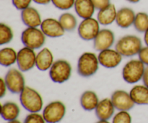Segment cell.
Returning a JSON list of instances; mask_svg holds the SVG:
<instances>
[{
	"mask_svg": "<svg viewBox=\"0 0 148 123\" xmlns=\"http://www.w3.org/2000/svg\"><path fill=\"white\" fill-rule=\"evenodd\" d=\"M143 48L141 39L136 35H125L116 44L115 49L123 56L130 58L138 55Z\"/></svg>",
	"mask_w": 148,
	"mask_h": 123,
	"instance_id": "1",
	"label": "cell"
},
{
	"mask_svg": "<svg viewBox=\"0 0 148 123\" xmlns=\"http://www.w3.org/2000/svg\"><path fill=\"white\" fill-rule=\"evenodd\" d=\"M20 101L23 108L30 113L39 112L43 108V102L40 94L28 86H25L20 94Z\"/></svg>",
	"mask_w": 148,
	"mask_h": 123,
	"instance_id": "2",
	"label": "cell"
},
{
	"mask_svg": "<svg viewBox=\"0 0 148 123\" xmlns=\"http://www.w3.org/2000/svg\"><path fill=\"white\" fill-rule=\"evenodd\" d=\"M98 58L94 53L85 52L79 56L77 62V73L82 77L93 76L99 69Z\"/></svg>",
	"mask_w": 148,
	"mask_h": 123,
	"instance_id": "3",
	"label": "cell"
},
{
	"mask_svg": "<svg viewBox=\"0 0 148 123\" xmlns=\"http://www.w3.org/2000/svg\"><path fill=\"white\" fill-rule=\"evenodd\" d=\"M145 65L140 59H132L127 62L122 69V76L127 83L132 84L143 80Z\"/></svg>",
	"mask_w": 148,
	"mask_h": 123,
	"instance_id": "4",
	"label": "cell"
},
{
	"mask_svg": "<svg viewBox=\"0 0 148 123\" xmlns=\"http://www.w3.org/2000/svg\"><path fill=\"white\" fill-rule=\"evenodd\" d=\"M21 41L25 47L38 50L43 46L46 42V35L41 29L38 27H27L21 34Z\"/></svg>",
	"mask_w": 148,
	"mask_h": 123,
	"instance_id": "5",
	"label": "cell"
},
{
	"mask_svg": "<svg viewBox=\"0 0 148 123\" xmlns=\"http://www.w3.org/2000/svg\"><path fill=\"white\" fill-rule=\"evenodd\" d=\"M72 70V66L67 60L59 59L54 61L49 69V76L54 83L63 84L70 79Z\"/></svg>",
	"mask_w": 148,
	"mask_h": 123,
	"instance_id": "6",
	"label": "cell"
},
{
	"mask_svg": "<svg viewBox=\"0 0 148 123\" xmlns=\"http://www.w3.org/2000/svg\"><path fill=\"white\" fill-rule=\"evenodd\" d=\"M66 114V107L60 101H54L48 104L43 111V118L46 123H59Z\"/></svg>",
	"mask_w": 148,
	"mask_h": 123,
	"instance_id": "7",
	"label": "cell"
},
{
	"mask_svg": "<svg viewBox=\"0 0 148 123\" xmlns=\"http://www.w3.org/2000/svg\"><path fill=\"white\" fill-rule=\"evenodd\" d=\"M100 24L98 20L93 17L84 19L78 26L77 31L79 37L86 41L93 40L101 30Z\"/></svg>",
	"mask_w": 148,
	"mask_h": 123,
	"instance_id": "8",
	"label": "cell"
},
{
	"mask_svg": "<svg viewBox=\"0 0 148 123\" xmlns=\"http://www.w3.org/2000/svg\"><path fill=\"white\" fill-rule=\"evenodd\" d=\"M7 89L12 94H20L25 87L24 76L20 70L11 69L7 72L4 77Z\"/></svg>",
	"mask_w": 148,
	"mask_h": 123,
	"instance_id": "9",
	"label": "cell"
},
{
	"mask_svg": "<svg viewBox=\"0 0 148 123\" xmlns=\"http://www.w3.org/2000/svg\"><path fill=\"white\" fill-rule=\"evenodd\" d=\"M36 63V54L34 50L24 47L17 52V64L19 70L27 72L33 69Z\"/></svg>",
	"mask_w": 148,
	"mask_h": 123,
	"instance_id": "10",
	"label": "cell"
},
{
	"mask_svg": "<svg viewBox=\"0 0 148 123\" xmlns=\"http://www.w3.org/2000/svg\"><path fill=\"white\" fill-rule=\"evenodd\" d=\"M98 58L100 65L106 69H114L121 63L123 56L116 49L109 48L99 52Z\"/></svg>",
	"mask_w": 148,
	"mask_h": 123,
	"instance_id": "11",
	"label": "cell"
},
{
	"mask_svg": "<svg viewBox=\"0 0 148 123\" xmlns=\"http://www.w3.org/2000/svg\"><path fill=\"white\" fill-rule=\"evenodd\" d=\"M116 109L119 111H130L135 105L130 93L124 90H117L112 94L111 97Z\"/></svg>",
	"mask_w": 148,
	"mask_h": 123,
	"instance_id": "12",
	"label": "cell"
},
{
	"mask_svg": "<svg viewBox=\"0 0 148 123\" xmlns=\"http://www.w3.org/2000/svg\"><path fill=\"white\" fill-rule=\"evenodd\" d=\"M115 42V36L109 29H102L93 40V48L97 51L111 48Z\"/></svg>",
	"mask_w": 148,
	"mask_h": 123,
	"instance_id": "13",
	"label": "cell"
},
{
	"mask_svg": "<svg viewBox=\"0 0 148 123\" xmlns=\"http://www.w3.org/2000/svg\"><path fill=\"white\" fill-rule=\"evenodd\" d=\"M40 29L46 37L51 38L62 37L65 33L60 22L54 18H47L43 20Z\"/></svg>",
	"mask_w": 148,
	"mask_h": 123,
	"instance_id": "14",
	"label": "cell"
},
{
	"mask_svg": "<svg viewBox=\"0 0 148 123\" xmlns=\"http://www.w3.org/2000/svg\"><path fill=\"white\" fill-rule=\"evenodd\" d=\"M21 19L27 27H38L41 25V16L34 7H29L21 11Z\"/></svg>",
	"mask_w": 148,
	"mask_h": 123,
	"instance_id": "15",
	"label": "cell"
},
{
	"mask_svg": "<svg viewBox=\"0 0 148 123\" xmlns=\"http://www.w3.org/2000/svg\"><path fill=\"white\" fill-rule=\"evenodd\" d=\"M136 14L132 9L123 7L117 11L116 22L121 28L127 29L134 24Z\"/></svg>",
	"mask_w": 148,
	"mask_h": 123,
	"instance_id": "16",
	"label": "cell"
},
{
	"mask_svg": "<svg viewBox=\"0 0 148 123\" xmlns=\"http://www.w3.org/2000/svg\"><path fill=\"white\" fill-rule=\"evenodd\" d=\"M53 61V55L47 48L41 49L36 54V66L41 71L49 70L52 66Z\"/></svg>",
	"mask_w": 148,
	"mask_h": 123,
	"instance_id": "17",
	"label": "cell"
},
{
	"mask_svg": "<svg viewBox=\"0 0 148 123\" xmlns=\"http://www.w3.org/2000/svg\"><path fill=\"white\" fill-rule=\"evenodd\" d=\"M95 110V115L98 119L101 120H108L114 115L115 107L111 99L106 98L100 101Z\"/></svg>",
	"mask_w": 148,
	"mask_h": 123,
	"instance_id": "18",
	"label": "cell"
},
{
	"mask_svg": "<svg viewBox=\"0 0 148 123\" xmlns=\"http://www.w3.org/2000/svg\"><path fill=\"white\" fill-rule=\"evenodd\" d=\"M74 7L76 14L83 20L92 17L95 10L92 0H75Z\"/></svg>",
	"mask_w": 148,
	"mask_h": 123,
	"instance_id": "19",
	"label": "cell"
},
{
	"mask_svg": "<svg viewBox=\"0 0 148 123\" xmlns=\"http://www.w3.org/2000/svg\"><path fill=\"white\" fill-rule=\"evenodd\" d=\"M117 10L114 4H110L105 8L98 10L97 20L102 25L107 26L111 24L116 21Z\"/></svg>",
	"mask_w": 148,
	"mask_h": 123,
	"instance_id": "20",
	"label": "cell"
},
{
	"mask_svg": "<svg viewBox=\"0 0 148 123\" xmlns=\"http://www.w3.org/2000/svg\"><path fill=\"white\" fill-rule=\"evenodd\" d=\"M135 105H148V88L145 85H136L130 92Z\"/></svg>",
	"mask_w": 148,
	"mask_h": 123,
	"instance_id": "21",
	"label": "cell"
},
{
	"mask_svg": "<svg viewBox=\"0 0 148 123\" xmlns=\"http://www.w3.org/2000/svg\"><path fill=\"white\" fill-rule=\"evenodd\" d=\"M20 112V107L14 102H8L1 105V116L6 121L10 122L17 120Z\"/></svg>",
	"mask_w": 148,
	"mask_h": 123,
	"instance_id": "22",
	"label": "cell"
},
{
	"mask_svg": "<svg viewBox=\"0 0 148 123\" xmlns=\"http://www.w3.org/2000/svg\"><path fill=\"white\" fill-rule=\"evenodd\" d=\"M99 102L97 94L92 91H86L81 95L80 105L85 111H92L95 109Z\"/></svg>",
	"mask_w": 148,
	"mask_h": 123,
	"instance_id": "23",
	"label": "cell"
},
{
	"mask_svg": "<svg viewBox=\"0 0 148 123\" xmlns=\"http://www.w3.org/2000/svg\"><path fill=\"white\" fill-rule=\"evenodd\" d=\"M17 53L12 48H4L0 50V64L9 67L17 63Z\"/></svg>",
	"mask_w": 148,
	"mask_h": 123,
	"instance_id": "24",
	"label": "cell"
},
{
	"mask_svg": "<svg viewBox=\"0 0 148 123\" xmlns=\"http://www.w3.org/2000/svg\"><path fill=\"white\" fill-rule=\"evenodd\" d=\"M59 21L64 29L65 31L73 32L77 26V20L75 16L72 13L65 12L61 14Z\"/></svg>",
	"mask_w": 148,
	"mask_h": 123,
	"instance_id": "25",
	"label": "cell"
},
{
	"mask_svg": "<svg viewBox=\"0 0 148 123\" xmlns=\"http://www.w3.org/2000/svg\"><path fill=\"white\" fill-rule=\"evenodd\" d=\"M134 27L139 33H145L148 29V14L140 12L136 14L134 22Z\"/></svg>",
	"mask_w": 148,
	"mask_h": 123,
	"instance_id": "26",
	"label": "cell"
},
{
	"mask_svg": "<svg viewBox=\"0 0 148 123\" xmlns=\"http://www.w3.org/2000/svg\"><path fill=\"white\" fill-rule=\"evenodd\" d=\"M14 34L11 27L4 23L0 24V45L7 44L12 40Z\"/></svg>",
	"mask_w": 148,
	"mask_h": 123,
	"instance_id": "27",
	"label": "cell"
},
{
	"mask_svg": "<svg viewBox=\"0 0 148 123\" xmlns=\"http://www.w3.org/2000/svg\"><path fill=\"white\" fill-rule=\"evenodd\" d=\"M51 2L59 10H68L74 7L75 0H51Z\"/></svg>",
	"mask_w": 148,
	"mask_h": 123,
	"instance_id": "28",
	"label": "cell"
},
{
	"mask_svg": "<svg viewBox=\"0 0 148 123\" xmlns=\"http://www.w3.org/2000/svg\"><path fill=\"white\" fill-rule=\"evenodd\" d=\"M112 123H132V118L128 111H119L114 115Z\"/></svg>",
	"mask_w": 148,
	"mask_h": 123,
	"instance_id": "29",
	"label": "cell"
},
{
	"mask_svg": "<svg viewBox=\"0 0 148 123\" xmlns=\"http://www.w3.org/2000/svg\"><path fill=\"white\" fill-rule=\"evenodd\" d=\"M43 115H40L38 112L30 113L27 115L24 120V123H46Z\"/></svg>",
	"mask_w": 148,
	"mask_h": 123,
	"instance_id": "30",
	"label": "cell"
},
{
	"mask_svg": "<svg viewBox=\"0 0 148 123\" xmlns=\"http://www.w3.org/2000/svg\"><path fill=\"white\" fill-rule=\"evenodd\" d=\"M33 0H12L13 6L18 10H23L30 7Z\"/></svg>",
	"mask_w": 148,
	"mask_h": 123,
	"instance_id": "31",
	"label": "cell"
},
{
	"mask_svg": "<svg viewBox=\"0 0 148 123\" xmlns=\"http://www.w3.org/2000/svg\"><path fill=\"white\" fill-rule=\"evenodd\" d=\"M139 59L144 63L145 66H148V46L143 47L138 54Z\"/></svg>",
	"mask_w": 148,
	"mask_h": 123,
	"instance_id": "32",
	"label": "cell"
},
{
	"mask_svg": "<svg viewBox=\"0 0 148 123\" xmlns=\"http://www.w3.org/2000/svg\"><path fill=\"white\" fill-rule=\"evenodd\" d=\"M95 10H101L111 4L110 0H92Z\"/></svg>",
	"mask_w": 148,
	"mask_h": 123,
	"instance_id": "33",
	"label": "cell"
},
{
	"mask_svg": "<svg viewBox=\"0 0 148 123\" xmlns=\"http://www.w3.org/2000/svg\"><path fill=\"white\" fill-rule=\"evenodd\" d=\"M0 87H1V91H0V97L3 98L4 96V95L6 94V92H7V85H6L5 81L4 79H3L2 78H1L0 79Z\"/></svg>",
	"mask_w": 148,
	"mask_h": 123,
	"instance_id": "34",
	"label": "cell"
},
{
	"mask_svg": "<svg viewBox=\"0 0 148 123\" xmlns=\"http://www.w3.org/2000/svg\"><path fill=\"white\" fill-rule=\"evenodd\" d=\"M143 82L145 86L148 88V66L145 68V73L143 77Z\"/></svg>",
	"mask_w": 148,
	"mask_h": 123,
	"instance_id": "35",
	"label": "cell"
},
{
	"mask_svg": "<svg viewBox=\"0 0 148 123\" xmlns=\"http://www.w3.org/2000/svg\"><path fill=\"white\" fill-rule=\"evenodd\" d=\"M33 1L36 4H40V5H46L51 2V0H33Z\"/></svg>",
	"mask_w": 148,
	"mask_h": 123,
	"instance_id": "36",
	"label": "cell"
},
{
	"mask_svg": "<svg viewBox=\"0 0 148 123\" xmlns=\"http://www.w3.org/2000/svg\"><path fill=\"white\" fill-rule=\"evenodd\" d=\"M144 41L145 43L146 46H148V29L145 31L144 35Z\"/></svg>",
	"mask_w": 148,
	"mask_h": 123,
	"instance_id": "37",
	"label": "cell"
},
{
	"mask_svg": "<svg viewBox=\"0 0 148 123\" xmlns=\"http://www.w3.org/2000/svg\"><path fill=\"white\" fill-rule=\"evenodd\" d=\"M127 1L130 3H133V4H136V3H138L140 0H127Z\"/></svg>",
	"mask_w": 148,
	"mask_h": 123,
	"instance_id": "38",
	"label": "cell"
},
{
	"mask_svg": "<svg viewBox=\"0 0 148 123\" xmlns=\"http://www.w3.org/2000/svg\"><path fill=\"white\" fill-rule=\"evenodd\" d=\"M96 123H110L108 122V120H100L99 121H98Z\"/></svg>",
	"mask_w": 148,
	"mask_h": 123,
	"instance_id": "39",
	"label": "cell"
},
{
	"mask_svg": "<svg viewBox=\"0 0 148 123\" xmlns=\"http://www.w3.org/2000/svg\"><path fill=\"white\" fill-rule=\"evenodd\" d=\"M7 123H21V122H20V121L17 120H14L10 121V122H8Z\"/></svg>",
	"mask_w": 148,
	"mask_h": 123,
	"instance_id": "40",
	"label": "cell"
}]
</instances>
